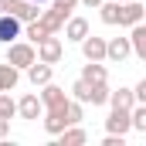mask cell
<instances>
[{"mask_svg": "<svg viewBox=\"0 0 146 146\" xmlns=\"http://www.w3.org/2000/svg\"><path fill=\"white\" fill-rule=\"evenodd\" d=\"M31 3H48V0H31Z\"/></svg>", "mask_w": 146, "mask_h": 146, "instance_id": "obj_28", "label": "cell"}, {"mask_svg": "<svg viewBox=\"0 0 146 146\" xmlns=\"http://www.w3.org/2000/svg\"><path fill=\"white\" fill-rule=\"evenodd\" d=\"M24 72H27V78H31V85H48V82H51V65H44V61H34V65H27V68H24Z\"/></svg>", "mask_w": 146, "mask_h": 146, "instance_id": "obj_18", "label": "cell"}, {"mask_svg": "<svg viewBox=\"0 0 146 146\" xmlns=\"http://www.w3.org/2000/svg\"><path fill=\"white\" fill-rule=\"evenodd\" d=\"M72 99H78L82 106H106L109 102V82H85V78H78L72 85Z\"/></svg>", "mask_w": 146, "mask_h": 146, "instance_id": "obj_1", "label": "cell"}, {"mask_svg": "<svg viewBox=\"0 0 146 146\" xmlns=\"http://www.w3.org/2000/svg\"><path fill=\"white\" fill-rule=\"evenodd\" d=\"M106 106H112V109H133V106H136L133 88H126V85H119L115 92L109 88V102H106Z\"/></svg>", "mask_w": 146, "mask_h": 146, "instance_id": "obj_14", "label": "cell"}, {"mask_svg": "<svg viewBox=\"0 0 146 146\" xmlns=\"http://www.w3.org/2000/svg\"><path fill=\"white\" fill-rule=\"evenodd\" d=\"M102 146H126V136H119V133H106Z\"/></svg>", "mask_w": 146, "mask_h": 146, "instance_id": "obj_23", "label": "cell"}, {"mask_svg": "<svg viewBox=\"0 0 146 146\" xmlns=\"http://www.w3.org/2000/svg\"><path fill=\"white\" fill-rule=\"evenodd\" d=\"M7 136H10V119L0 115V139H7Z\"/></svg>", "mask_w": 146, "mask_h": 146, "instance_id": "obj_25", "label": "cell"}, {"mask_svg": "<svg viewBox=\"0 0 146 146\" xmlns=\"http://www.w3.org/2000/svg\"><path fill=\"white\" fill-rule=\"evenodd\" d=\"M41 126H44L48 136H58L65 126H72V122H68V109H65V106H61V109H44L41 112Z\"/></svg>", "mask_w": 146, "mask_h": 146, "instance_id": "obj_4", "label": "cell"}, {"mask_svg": "<svg viewBox=\"0 0 146 146\" xmlns=\"http://www.w3.org/2000/svg\"><path fill=\"white\" fill-rule=\"evenodd\" d=\"M85 34H88V21L85 17H68L65 21V41H75L78 44Z\"/></svg>", "mask_w": 146, "mask_h": 146, "instance_id": "obj_16", "label": "cell"}, {"mask_svg": "<svg viewBox=\"0 0 146 146\" xmlns=\"http://www.w3.org/2000/svg\"><path fill=\"white\" fill-rule=\"evenodd\" d=\"M21 31H24V21H17L14 14H0V44H10V41H17L21 37Z\"/></svg>", "mask_w": 146, "mask_h": 146, "instance_id": "obj_8", "label": "cell"}, {"mask_svg": "<svg viewBox=\"0 0 146 146\" xmlns=\"http://www.w3.org/2000/svg\"><path fill=\"white\" fill-rule=\"evenodd\" d=\"M58 143L61 146H82V143H88V133L82 129V122H75V126H65L58 133Z\"/></svg>", "mask_w": 146, "mask_h": 146, "instance_id": "obj_13", "label": "cell"}, {"mask_svg": "<svg viewBox=\"0 0 146 146\" xmlns=\"http://www.w3.org/2000/svg\"><path fill=\"white\" fill-rule=\"evenodd\" d=\"M7 14H14L17 21H37L41 17V3H31V0H7Z\"/></svg>", "mask_w": 146, "mask_h": 146, "instance_id": "obj_7", "label": "cell"}, {"mask_svg": "<svg viewBox=\"0 0 146 146\" xmlns=\"http://www.w3.org/2000/svg\"><path fill=\"white\" fill-rule=\"evenodd\" d=\"M7 61H10L17 72H24L27 65H34V61H37L34 44H31V41H21V37H17V41H10V44H7Z\"/></svg>", "mask_w": 146, "mask_h": 146, "instance_id": "obj_2", "label": "cell"}, {"mask_svg": "<svg viewBox=\"0 0 146 146\" xmlns=\"http://www.w3.org/2000/svg\"><path fill=\"white\" fill-rule=\"evenodd\" d=\"M37 21H41V24H44L51 34H58V31L65 27V21H68V17H65L58 7H48V10H41V17H37Z\"/></svg>", "mask_w": 146, "mask_h": 146, "instance_id": "obj_15", "label": "cell"}, {"mask_svg": "<svg viewBox=\"0 0 146 146\" xmlns=\"http://www.w3.org/2000/svg\"><path fill=\"white\" fill-rule=\"evenodd\" d=\"M129 129L146 133V106H143V102H136V106L129 109Z\"/></svg>", "mask_w": 146, "mask_h": 146, "instance_id": "obj_20", "label": "cell"}, {"mask_svg": "<svg viewBox=\"0 0 146 146\" xmlns=\"http://www.w3.org/2000/svg\"><path fill=\"white\" fill-rule=\"evenodd\" d=\"M82 78H85V82H109V72H106L102 61H88V65L82 68Z\"/></svg>", "mask_w": 146, "mask_h": 146, "instance_id": "obj_19", "label": "cell"}, {"mask_svg": "<svg viewBox=\"0 0 146 146\" xmlns=\"http://www.w3.org/2000/svg\"><path fill=\"white\" fill-rule=\"evenodd\" d=\"M129 48H133V54H136L139 61H146V24L143 21L129 27Z\"/></svg>", "mask_w": 146, "mask_h": 146, "instance_id": "obj_11", "label": "cell"}, {"mask_svg": "<svg viewBox=\"0 0 146 146\" xmlns=\"http://www.w3.org/2000/svg\"><path fill=\"white\" fill-rule=\"evenodd\" d=\"M17 85H21V72H17L10 61H3V65H0V92H14Z\"/></svg>", "mask_w": 146, "mask_h": 146, "instance_id": "obj_17", "label": "cell"}, {"mask_svg": "<svg viewBox=\"0 0 146 146\" xmlns=\"http://www.w3.org/2000/svg\"><path fill=\"white\" fill-rule=\"evenodd\" d=\"M106 133L126 136V133H129V109H112L109 119H106Z\"/></svg>", "mask_w": 146, "mask_h": 146, "instance_id": "obj_12", "label": "cell"}, {"mask_svg": "<svg viewBox=\"0 0 146 146\" xmlns=\"http://www.w3.org/2000/svg\"><path fill=\"white\" fill-rule=\"evenodd\" d=\"M41 112H44V106H41V99H37L34 92H27V95H21L17 99V115L21 119H41Z\"/></svg>", "mask_w": 146, "mask_h": 146, "instance_id": "obj_9", "label": "cell"}, {"mask_svg": "<svg viewBox=\"0 0 146 146\" xmlns=\"http://www.w3.org/2000/svg\"><path fill=\"white\" fill-rule=\"evenodd\" d=\"M82 44V54H85V61H106V37H95L92 31L78 41Z\"/></svg>", "mask_w": 146, "mask_h": 146, "instance_id": "obj_6", "label": "cell"}, {"mask_svg": "<svg viewBox=\"0 0 146 146\" xmlns=\"http://www.w3.org/2000/svg\"><path fill=\"white\" fill-rule=\"evenodd\" d=\"M41 106L44 109H61V106H68V92L61 88V85H54V82H48V85H41Z\"/></svg>", "mask_w": 146, "mask_h": 146, "instance_id": "obj_5", "label": "cell"}, {"mask_svg": "<svg viewBox=\"0 0 146 146\" xmlns=\"http://www.w3.org/2000/svg\"><path fill=\"white\" fill-rule=\"evenodd\" d=\"M0 115H3V119H14V115H17V99H14L10 92H0Z\"/></svg>", "mask_w": 146, "mask_h": 146, "instance_id": "obj_21", "label": "cell"}, {"mask_svg": "<svg viewBox=\"0 0 146 146\" xmlns=\"http://www.w3.org/2000/svg\"><path fill=\"white\" fill-rule=\"evenodd\" d=\"M48 3H51V7H58L65 17H72V10L78 7V0H48Z\"/></svg>", "mask_w": 146, "mask_h": 146, "instance_id": "obj_22", "label": "cell"}, {"mask_svg": "<svg viewBox=\"0 0 146 146\" xmlns=\"http://www.w3.org/2000/svg\"><path fill=\"white\" fill-rule=\"evenodd\" d=\"M133 99L146 106V78H143V82H136V88H133Z\"/></svg>", "mask_w": 146, "mask_h": 146, "instance_id": "obj_24", "label": "cell"}, {"mask_svg": "<svg viewBox=\"0 0 146 146\" xmlns=\"http://www.w3.org/2000/svg\"><path fill=\"white\" fill-rule=\"evenodd\" d=\"M78 3H82V7H92V10H95V7H99L102 0H78Z\"/></svg>", "mask_w": 146, "mask_h": 146, "instance_id": "obj_26", "label": "cell"}, {"mask_svg": "<svg viewBox=\"0 0 146 146\" xmlns=\"http://www.w3.org/2000/svg\"><path fill=\"white\" fill-rule=\"evenodd\" d=\"M34 51H37V61H44V65H58V61L65 58V44H61L58 34L41 37V41L34 44Z\"/></svg>", "mask_w": 146, "mask_h": 146, "instance_id": "obj_3", "label": "cell"}, {"mask_svg": "<svg viewBox=\"0 0 146 146\" xmlns=\"http://www.w3.org/2000/svg\"><path fill=\"white\" fill-rule=\"evenodd\" d=\"M133 54V48H129V37H112V41H106V61H126Z\"/></svg>", "mask_w": 146, "mask_h": 146, "instance_id": "obj_10", "label": "cell"}, {"mask_svg": "<svg viewBox=\"0 0 146 146\" xmlns=\"http://www.w3.org/2000/svg\"><path fill=\"white\" fill-rule=\"evenodd\" d=\"M122 3H126V0H122Z\"/></svg>", "mask_w": 146, "mask_h": 146, "instance_id": "obj_29", "label": "cell"}, {"mask_svg": "<svg viewBox=\"0 0 146 146\" xmlns=\"http://www.w3.org/2000/svg\"><path fill=\"white\" fill-rule=\"evenodd\" d=\"M3 10H7V0H0V14H3Z\"/></svg>", "mask_w": 146, "mask_h": 146, "instance_id": "obj_27", "label": "cell"}]
</instances>
